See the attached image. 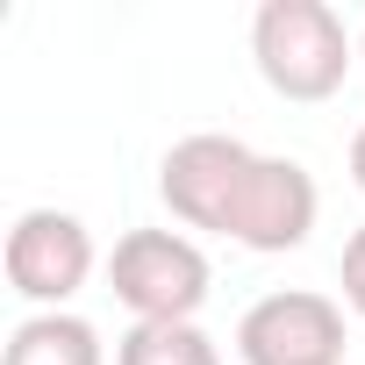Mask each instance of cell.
<instances>
[{
	"mask_svg": "<svg viewBox=\"0 0 365 365\" xmlns=\"http://www.w3.org/2000/svg\"><path fill=\"white\" fill-rule=\"evenodd\" d=\"M315 208H322V194H315L301 158H258L222 237H237L244 251H265V258L272 251H301L308 230H315Z\"/></svg>",
	"mask_w": 365,
	"mask_h": 365,
	"instance_id": "obj_6",
	"label": "cell"
},
{
	"mask_svg": "<svg viewBox=\"0 0 365 365\" xmlns=\"http://www.w3.org/2000/svg\"><path fill=\"white\" fill-rule=\"evenodd\" d=\"M244 365H344V308L308 287H279L237 322Z\"/></svg>",
	"mask_w": 365,
	"mask_h": 365,
	"instance_id": "obj_3",
	"label": "cell"
},
{
	"mask_svg": "<svg viewBox=\"0 0 365 365\" xmlns=\"http://www.w3.org/2000/svg\"><path fill=\"white\" fill-rule=\"evenodd\" d=\"M358 65H365V29H358Z\"/></svg>",
	"mask_w": 365,
	"mask_h": 365,
	"instance_id": "obj_11",
	"label": "cell"
},
{
	"mask_svg": "<svg viewBox=\"0 0 365 365\" xmlns=\"http://www.w3.org/2000/svg\"><path fill=\"white\" fill-rule=\"evenodd\" d=\"M115 365H222V351L201 322H136L115 344Z\"/></svg>",
	"mask_w": 365,
	"mask_h": 365,
	"instance_id": "obj_8",
	"label": "cell"
},
{
	"mask_svg": "<svg viewBox=\"0 0 365 365\" xmlns=\"http://www.w3.org/2000/svg\"><path fill=\"white\" fill-rule=\"evenodd\" d=\"M336 279H344V301L365 315V230H351V244H344V265H336Z\"/></svg>",
	"mask_w": 365,
	"mask_h": 365,
	"instance_id": "obj_9",
	"label": "cell"
},
{
	"mask_svg": "<svg viewBox=\"0 0 365 365\" xmlns=\"http://www.w3.org/2000/svg\"><path fill=\"white\" fill-rule=\"evenodd\" d=\"M108 287L136 322H194L208 301V251L179 230H129L108 258Z\"/></svg>",
	"mask_w": 365,
	"mask_h": 365,
	"instance_id": "obj_2",
	"label": "cell"
},
{
	"mask_svg": "<svg viewBox=\"0 0 365 365\" xmlns=\"http://www.w3.org/2000/svg\"><path fill=\"white\" fill-rule=\"evenodd\" d=\"M86 272H93V237H86L79 215H65V208L15 215V230H8V287L22 301H36L51 315L86 287Z\"/></svg>",
	"mask_w": 365,
	"mask_h": 365,
	"instance_id": "obj_5",
	"label": "cell"
},
{
	"mask_svg": "<svg viewBox=\"0 0 365 365\" xmlns=\"http://www.w3.org/2000/svg\"><path fill=\"white\" fill-rule=\"evenodd\" d=\"M0 365H108V358H101V329L86 315L51 308V315H29V322L8 329Z\"/></svg>",
	"mask_w": 365,
	"mask_h": 365,
	"instance_id": "obj_7",
	"label": "cell"
},
{
	"mask_svg": "<svg viewBox=\"0 0 365 365\" xmlns=\"http://www.w3.org/2000/svg\"><path fill=\"white\" fill-rule=\"evenodd\" d=\"M251 58L279 101H329L351 79L358 43L329 0H265L251 15Z\"/></svg>",
	"mask_w": 365,
	"mask_h": 365,
	"instance_id": "obj_1",
	"label": "cell"
},
{
	"mask_svg": "<svg viewBox=\"0 0 365 365\" xmlns=\"http://www.w3.org/2000/svg\"><path fill=\"white\" fill-rule=\"evenodd\" d=\"M251 165H258L251 143L201 129V136H187V143L165 150V165H158V194H165V208L187 222V230H230V208H237V194H244Z\"/></svg>",
	"mask_w": 365,
	"mask_h": 365,
	"instance_id": "obj_4",
	"label": "cell"
},
{
	"mask_svg": "<svg viewBox=\"0 0 365 365\" xmlns=\"http://www.w3.org/2000/svg\"><path fill=\"white\" fill-rule=\"evenodd\" d=\"M351 179H358V194H365V129L351 136Z\"/></svg>",
	"mask_w": 365,
	"mask_h": 365,
	"instance_id": "obj_10",
	"label": "cell"
}]
</instances>
